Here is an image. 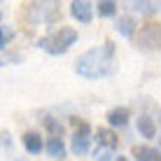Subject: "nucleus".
Listing matches in <instances>:
<instances>
[{
  "mask_svg": "<svg viewBox=\"0 0 161 161\" xmlns=\"http://www.w3.org/2000/svg\"><path fill=\"white\" fill-rule=\"evenodd\" d=\"M3 65H5V61H3V58H0V68H3Z\"/></svg>",
  "mask_w": 161,
  "mask_h": 161,
  "instance_id": "obj_19",
  "label": "nucleus"
},
{
  "mask_svg": "<svg viewBox=\"0 0 161 161\" xmlns=\"http://www.w3.org/2000/svg\"><path fill=\"white\" fill-rule=\"evenodd\" d=\"M0 19H3V12H0Z\"/></svg>",
  "mask_w": 161,
  "mask_h": 161,
  "instance_id": "obj_20",
  "label": "nucleus"
},
{
  "mask_svg": "<svg viewBox=\"0 0 161 161\" xmlns=\"http://www.w3.org/2000/svg\"><path fill=\"white\" fill-rule=\"evenodd\" d=\"M77 37L80 35H77V31L73 26H58L56 31H52L44 37H40V40H37V47H40L42 52L52 54V56H63V54L77 42Z\"/></svg>",
  "mask_w": 161,
  "mask_h": 161,
  "instance_id": "obj_2",
  "label": "nucleus"
},
{
  "mask_svg": "<svg viewBox=\"0 0 161 161\" xmlns=\"http://www.w3.org/2000/svg\"><path fill=\"white\" fill-rule=\"evenodd\" d=\"M112 161H131V157H126V154H114Z\"/></svg>",
  "mask_w": 161,
  "mask_h": 161,
  "instance_id": "obj_18",
  "label": "nucleus"
},
{
  "mask_svg": "<svg viewBox=\"0 0 161 161\" xmlns=\"http://www.w3.org/2000/svg\"><path fill=\"white\" fill-rule=\"evenodd\" d=\"M112 159L114 152H110V149H101V147L93 149V161H112Z\"/></svg>",
  "mask_w": 161,
  "mask_h": 161,
  "instance_id": "obj_16",
  "label": "nucleus"
},
{
  "mask_svg": "<svg viewBox=\"0 0 161 161\" xmlns=\"http://www.w3.org/2000/svg\"><path fill=\"white\" fill-rule=\"evenodd\" d=\"M91 136H93L91 140H96L101 149H110V152H117V149H119V136H117V131L108 129V126L96 129Z\"/></svg>",
  "mask_w": 161,
  "mask_h": 161,
  "instance_id": "obj_5",
  "label": "nucleus"
},
{
  "mask_svg": "<svg viewBox=\"0 0 161 161\" xmlns=\"http://www.w3.org/2000/svg\"><path fill=\"white\" fill-rule=\"evenodd\" d=\"M117 3L114 0H98L93 3V14L103 16V19H110V16H117Z\"/></svg>",
  "mask_w": 161,
  "mask_h": 161,
  "instance_id": "obj_14",
  "label": "nucleus"
},
{
  "mask_svg": "<svg viewBox=\"0 0 161 161\" xmlns=\"http://www.w3.org/2000/svg\"><path fill=\"white\" fill-rule=\"evenodd\" d=\"M114 31H117L121 37L131 40V37L136 35V31H138V21H136V16H133V14H121V16H117Z\"/></svg>",
  "mask_w": 161,
  "mask_h": 161,
  "instance_id": "obj_12",
  "label": "nucleus"
},
{
  "mask_svg": "<svg viewBox=\"0 0 161 161\" xmlns=\"http://www.w3.org/2000/svg\"><path fill=\"white\" fill-rule=\"evenodd\" d=\"M44 152H47V157H52L54 161H63L65 154H68V145H65L63 138L47 136V140H44Z\"/></svg>",
  "mask_w": 161,
  "mask_h": 161,
  "instance_id": "obj_9",
  "label": "nucleus"
},
{
  "mask_svg": "<svg viewBox=\"0 0 161 161\" xmlns=\"http://www.w3.org/2000/svg\"><path fill=\"white\" fill-rule=\"evenodd\" d=\"M42 129L47 131L49 136H54V138H63V133H65L63 121L56 119L54 114H44V117H42Z\"/></svg>",
  "mask_w": 161,
  "mask_h": 161,
  "instance_id": "obj_13",
  "label": "nucleus"
},
{
  "mask_svg": "<svg viewBox=\"0 0 161 161\" xmlns=\"http://www.w3.org/2000/svg\"><path fill=\"white\" fill-rule=\"evenodd\" d=\"M70 16L82 26H89L93 21V3L89 0H73L70 3Z\"/></svg>",
  "mask_w": 161,
  "mask_h": 161,
  "instance_id": "obj_6",
  "label": "nucleus"
},
{
  "mask_svg": "<svg viewBox=\"0 0 161 161\" xmlns=\"http://www.w3.org/2000/svg\"><path fill=\"white\" fill-rule=\"evenodd\" d=\"M21 145H24V149L28 154L37 157V154L44 152V138H42L40 131H26L24 136H21Z\"/></svg>",
  "mask_w": 161,
  "mask_h": 161,
  "instance_id": "obj_7",
  "label": "nucleus"
},
{
  "mask_svg": "<svg viewBox=\"0 0 161 161\" xmlns=\"http://www.w3.org/2000/svg\"><path fill=\"white\" fill-rule=\"evenodd\" d=\"M7 40H9V33L0 26V49H5V44H7Z\"/></svg>",
  "mask_w": 161,
  "mask_h": 161,
  "instance_id": "obj_17",
  "label": "nucleus"
},
{
  "mask_svg": "<svg viewBox=\"0 0 161 161\" xmlns=\"http://www.w3.org/2000/svg\"><path fill=\"white\" fill-rule=\"evenodd\" d=\"M70 152H73L75 157H86V154L91 152V136L73 131V136H70Z\"/></svg>",
  "mask_w": 161,
  "mask_h": 161,
  "instance_id": "obj_11",
  "label": "nucleus"
},
{
  "mask_svg": "<svg viewBox=\"0 0 161 161\" xmlns=\"http://www.w3.org/2000/svg\"><path fill=\"white\" fill-rule=\"evenodd\" d=\"M136 131L140 133L142 138L152 140V138L159 136V124H157V119L149 117V114H138L136 117Z\"/></svg>",
  "mask_w": 161,
  "mask_h": 161,
  "instance_id": "obj_8",
  "label": "nucleus"
},
{
  "mask_svg": "<svg viewBox=\"0 0 161 161\" xmlns=\"http://www.w3.org/2000/svg\"><path fill=\"white\" fill-rule=\"evenodd\" d=\"M114 61H117V44L112 40H105L103 44L84 52L75 61V73L84 80H101L114 73Z\"/></svg>",
  "mask_w": 161,
  "mask_h": 161,
  "instance_id": "obj_1",
  "label": "nucleus"
},
{
  "mask_svg": "<svg viewBox=\"0 0 161 161\" xmlns=\"http://www.w3.org/2000/svg\"><path fill=\"white\" fill-rule=\"evenodd\" d=\"M131 7L136 12H145V14H157L159 12V3H131Z\"/></svg>",
  "mask_w": 161,
  "mask_h": 161,
  "instance_id": "obj_15",
  "label": "nucleus"
},
{
  "mask_svg": "<svg viewBox=\"0 0 161 161\" xmlns=\"http://www.w3.org/2000/svg\"><path fill=\"white\" fill-rule=\"evenodd\" d=\"M131 161H161V149L157 145H133Z\"/></svg>",
  "mask_w": 161,
  "mask_h": 161,
  "instance_id": "obj_10",
  "label": "nucleus"
},
{
  "mask_svg": "<svg viewBox=\"0 0 161 161\" xmlns=\"http://www.w3.org/2000/svg\"><path fill=\"white\" fill-rule=\"evenodd\" d=\"M131 110L126 108V105H114V108L108 110V114H105V121H108V129L117 131V129H124V126H129L131 121Z\"/></svg>",
  "mask_w": 161,
  "mask_h": 161,
  "instance_id": "obj_4",
  "label": "nucleus"
},
{
  "mask_svg": "<svg viewBox=\"0 0 161 161\" xmlns=\"http://www.w3.org/2000/svg\"><path fill=\"white\" fill-rule=\"evenodd\" d=\"M133 37H136L138 49H142V52H159V26L157 24L138 26Z\"/></svg>",
  "mask_w": 161,
  "mask_h": 161,
  "instance_id": "obj_3",
  "label": "nucleus"
}]
</instances>
